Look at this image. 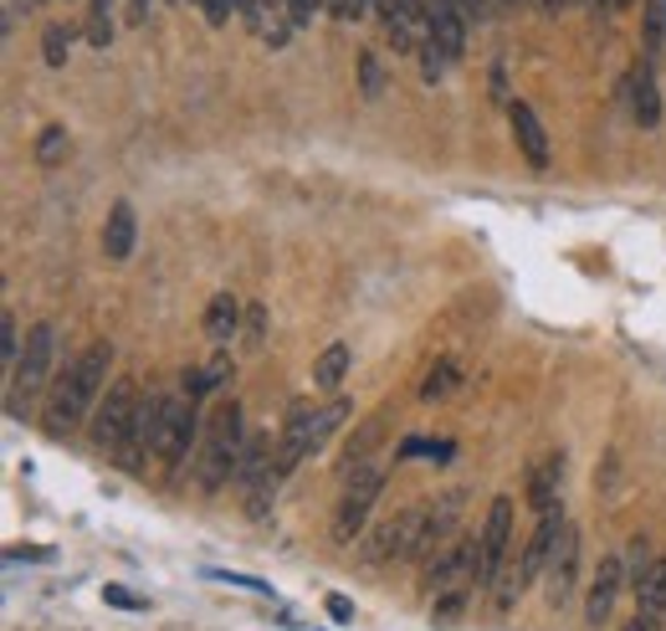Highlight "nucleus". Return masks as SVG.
Instances as JSON below:
<instances>
[{
	"instance_id": "1",
	"label": "nucleus",
	"mask_w": 666,
	"mask_h": 631,
	"mask_svg": "<svg viewBox=\"0 0 666 631\" xmlns=\"http://www.w3.org/2000/svg\"><path fill=\"white\" fill-rule=\"evenodd\" d=\"M108 365H114V344L98 340L87 344L83 355L72 359L62 370V380L51 385L47 395V410H41V427H47V437H72V431L83 427L87 410H98L103 391H108Z\"/></svg>"
},
{
	"instance_id": "2",
	"label": "nucleus",
	"mask_w": 666,
	"mask_h": 631,
	"mask_svg": "<svg viewBox=\"0 0 666 631\" xmlns=\"http://www.w3.org/2000/svg\"><path fill=\"white\" fill-rule=\"evenodd\" d=\"M241 447H247L241 406H236V401H221V406L211 410V421H205V442H200V457H195V488L200 493H216V488L236 483Z\"/></svg>"
},
{
	"instance_id": "3",
	"label": "nucleus",
	"mask_w": 666,
	"mask_h": 631,
	"mask_svg": "<svg viewBox=\"0 0 666 631\" xmlns=\"http://www.w3.org/2000/svg\"><path fill=\"white\" fill-rule=\"evenodd\" d=\"M51 349H57V329L51 324H32L26 329V344H21V359L16 370H11V416H26L32 401L41 395L47 385V370H51Z\"/></svg>"
},
{
	"instance_id": "4",
	"label": "nucleus",
	"mask_w": 666,
	"mask_h": 631,
	"mask_svg": "<svg viewBox=\"0 0 666 631\" xmlns=\"http://www.w3.org/2000/svg\"><path fill=\"white\" fill-rule=\"evenodd\" d=\"M380 493H384L380 462H365V467L344 473V498H338V513H333V539H354V534L365 529V519Z\"/></svg>"
},
{
	"instance_id": "5",
	"label": "nucleus",
	"mask_w": 666,
	"mask_h": 631,
	"mask_svg": "<svg viewBox=\"0 0 666 631\" xmlns=\"http://www.w3.org/2000/svg\"><path fill=\"white\" fill-rule=\"evenodd\" d=\"M139 401H144V395H139V385H133V380H114V385L103 391L98 410H93V442H98L103 452H118V447H123Z\"/></svg>"
},
{
	"instance_id": "6",
	"label": "nucleus",
	"mask_w": 666,
	"mask_h": 631,
	"mask_svg": "<svg viewBox=\"0 0 666 631\" xmlns=\"http://www.w3.org/2000/svg\"><path fill=\"white\" fill-rule=\"evenodd\" d=\"M195 406L200 401H190V395H169V410H165V421H159V437H154V457L165 462V467H180L190 457L195 431H205Z\"/></svg>"
},
{
	"instance_id": "7",
	"label": "nucleus",
	"mask_w": 666,
	"mask_h": 631,
	"mask_svg": "<svg viewBox=\"0 0 666 631\" xmlns=\"http://www.w3.org/2000/svg\"><path fill=\"white\" fill-rule=\"evenodd\" d=\"M508 534H513V498H492L483 524V539H477V555H483V585L502 581V555H508Z\"/></svg>"
},
{
	"instance_id": "8",
	"label": "nucleus",
	"mask_w": 666,
	"mask_h": 631,
	"mask_svg": "<svg viewBox=\"0 0 666 631\" xmlns=\"http://www.w3.org/2000/svg\"><path fill=\"white\" fill-rule=\"evenodd\" d=\"M426 41H436L447 62L466 57V21L451 0H426Z\"/></svg>"
},
{
	"instance_id": "9",
	"label": "nucleus",
	"mask_w": 666,
	"mask_h": 631,
	"mask_svg": "<svg viewBox=\"0 0 666 631\" xmlns=\"http://www.w3.org/2000/svg\"><path fill=\"white\" fill-rule=\"evenodd\" d=\"M620 585H626V560L605 555V560L595 564V581H590V600H584V616H590V627H605V621H610Z\"/></svg>"
},
{
	"instance_id": "10",
	"label": "nucleus",
	"mask_w": 666,
	"mask_h": 631,
	"mask_svg": "<svg viewBox=\"0 0 666 631\" xmlns=\"http://www.w3.org/2000/svg\"><path fill=\"white\" fill-rule=\"evenodd\" d=\"M574 564H580V529L574 524H564V534H559V545H554L549 555V600L554 606H564L569 591H574Z\"/></svg>"
},
{
	"instance_id": "11",
	"label": "nucleus",
	"mask_w": 666,
	"mask_h": 631,
	"mask_svg": "<svg viewBox=\"0 0 666 631\" xmlns=\"http://www.w3.org/2000/svg\"><path fill=\"white\" fill-rule=\"evenodd\" d=\"M508 119H513V139H518V150H523V159H528L533 170H544L549 165V134H544L538 114H533L528 103H508Z\"/></svg>"
},
{
	"instance_id": "12",
	"label": "nucleus",
	"mask_w": 666,
	"mask_h": 631,
	"mask_svg": "<svg viewBox=\"0 0 666 631\" xmlns=\"http://www.w3.org/2000/svg\"><path fill=\"white\" fill-rule=\"evenodd\" d=\"M626 98H631V119L641 123V129H656V123H662V98H656V72H651V62H641V68L631 72Z\"/></svg>"
},
{
	"instance_id": "13",
	"label": "nucleus",
	"mask_w": 666,
	"mask_h": 631,
	"mask_svg": "<svg viewBox=\"0 0 666 631\" xmlns=\"http://www.w3.org/2000/svg\"><path fill=\"white\" fill-rule=\"evenodd\" d=\"M559 483H564V457H544L528 478V509L533 513L559 509Z\"/></svg>"
},
{
	"instance_id": "14",
	"label": "nucleus",
	"mask_w": 666,
	"mask_h": 631,
	"mask_svg": "<svg viewBox=\"0 0 666 631\" xmlns=\"http://www.w3.org/2000/svg\"><path fill=\"white\" fill-rule=\"evenodd\" d=\"M103 252H108V262H129V252H133V205L129 201H118L108 211V222H103Z\"/></svg>"
},
{
	"instance_id": "15",
	"label": "nucleus",
	"mask_w": 666,
	"mask_h": 631,
	"mask_svg": "<svg viewBox=\"0 0 666 631\" xmlns=\"http://www.w3.org/2000/svg\"><path fill=\"white\" fill-rule=\"evenodd\" d=\"M236 329H241V303H236L231 293H216L211 308H205V334H211L216 344H231Z\"/></svg>"
},
{
	"instance_id": "16",
	"label": "nucleus",
	"mask_w": 666,
	"mask_h": 631,
	"mask_svg": "<svg viewBox=\"0 0 666 631\" xmlns=\"http://www.w3.org/2000/svg\"><path fill=\"white\" fill-rule=\"evenodd\" d=\"M349 365H354L349 344H329V349L313 359V385H318V391H338V385H344V376H349Z\"/></svg>"
},
{
	"instance_id": "17",
	"label": "nucleus",
	"mask_w": 666,
	"mask_h": 631,
	"mask_svg": "<svg viewBox=\"0 0 666 631\" xmlns=\"http://www.w3.org/2000/svg\"><path fill=\"white\" fill-rule=\"evenodd\" d=\"M36 159H41L47 170L67 159V129L62 123H47V129H41V139H36Z\"/></svg>"
},
{
	"instance_id": "18",
	"label": "nucleus",
	"mask_w": 666,
	"mask_h": 631,
	"mask_svg": "<svg viewBox=\"0 0 666 631\" xmlns=\"http://www.w3.org/2000/svg\"><path fill=\"white\" fill-rule=\"evenodd\" d=\"M67 51H72L67 26H47V32H41V57H47V68H67Z\"/></svg>"
},
{
	"instance_id": "19",
	"label": "nucleus",
	"mask_w": 666,
	"mask_h": 631,
	"mask_svg": "<svg viewBox=\"0 0 666 631\" xmlns=\"http://www.w3.org/2000/svg\"><path fill=\"white\" fill-rule=\"evenodd\" d=\"M359 87H365V98H384V68H380L374 51L359 57Z\"/></svg>"
},
{
	"instance_id": "20",
	"label": "nucleus",
	"mask_w": 666,
	"mask_h": 631,
	"mask_svg": "<svg viewBox=\"0 0 666 631\" xmlns=\"http://www.w3.org/2000/svg\"><path fill=\"white\" fill-rule=\"evenodd\" d=\"M451 380H456V370H451V359H441V365H436L431 376H426V385H420V395H426V401H441V395L451 391Z\"/></svg>"
},
{
	"instance_id": "21",
	"label": "nucleus",
	"mask_w": 666,
	"mask_h": 631,
	"mask_svg": "<svg viewBox=\"0 0 666 631\" xmlns=\"http://www.w3.org/2000/svg\"><path fill=\"white\" fill-rule=\"evenodd\" d=\"M87 41H93V47H108V41H114V21H108V11H103V5H93V11H87Z\"/></svg>"
},
{
	"instance_id": "22",
	"label": "nucleus",
	"mask_w": 666,
	"mask_h": 631,
	"mask_svg": "<svg viewBox=\"0 0 666 631\" xmlns=\"http://www.w3.org/2000/svg\"><path fill=\"white\" fill-rule=\"evenodd\" d=\"M21 334H16V319H11V313H5V319H0V359H5V365H16L21 359Z\"/></svg>"
},
{
	"instance_id": "23",
	"label": "nucleus",
	"mask_w": 666,
	"mask_h": 631,
	"mask_svg": "<svg viewBox=\"0 0 666 631\" xmlns=\"http://www.w3.org/2000/svg\"><path fill=\"white\" fill-rule=\"evenodd\" d=\"M200 370H205V385H211V391L231 385V355H226V349H216V355H211V365H200Z\"/></svg>"
},
{
	"instance_id": "24",
	"label": "nucleus",
	"mask_w": 666,
	"mask_h": 631,
	"mask_svg": "<svg viewBox=\"0 0 666 631\" xmlns=\"http://www.w3.org/2000/svg\"><path fill=\"white\" fill-rule=\"evenodd\" d=\"M313 11H329V0H287V21H293V32L313 21Z\"/></svg>"
},
{
	"instance_id": "25",
	"label": "nucleus",
	"mask_w": 666,
	"mask_h": 631,
	"mask_svg": "<svg viewBox=\"0 0 666 631\" xmlns=\"http://www.w3.org/2000/svg\"><path fill=\"white\" fill-rule=\"evenodd\" d=\"M200 11H205V21H211V26H226V21H231V11H236V0H195Z\"/></svg>"
},
{
	"instance_id": "26",
	"label": "nucleus",
	"mask_w": 666,
	"mask_h": 631,
	"mask_svg": "<svg viewBox=\"0 0 666 631\" xmlns=\"http://www.w3.org/2000/svg\"><path fill=\"white\" fill-rule=\"evenodd\" d=\"M374 5V0H329V16H338V21H359Z\"/></svg>"
},
{
	"instance_id": "27",
	"label": "nucleus",
	"mask_w": 666,
	"mask_h": 631,
	"mask_svg": "<svg viewBox=\"0 0 666 631\" xmlns=\"http://www.w3.org/2000/svg\"><path fill=\"white\" fill-rule=\"evenodd\" d=\"M451 5L462 11L466 26H472V21H487V16H492V0H451Z\"/></svg>"
},
{
	"instance_id": "28",
	"label": "nucleus",
	"mask_w": 666,
	"mask_h": 631,
	"mask_svg": "<svg viewBox=\"0 0 666 631\" xmlns=\"http://www.w3.org/2000/svg\"><path fill=\"white\" fill-rule=\"evenodd\" d=\"M262 334H266V313H262V303H251L247 308V344H251V349L262 344Z\"/></svg>"
},
{
	"instance_id": "29",
	"label": "nucleus",
	"mask_w": 666,
	"mask_h": 631,
	"mask_svg": "<svg viewBox=\"0 0 666 631\" xmlns=\"http://www.w3.org/2000/svg\"><path fill=\"white\" fill-rule=\"evenodd\" d=\"M103 600H114V606H123V611H144V600L129 596L123 585H108V591H103Z\"/></svg>"
},
{
	"instance_id": "30",
	"label": "nucleus",
	"mask_w": 666,
	"mask_h": 631,
	"mask_svg": "<svg viewBox=\"0 0 666 631\" xmlns=\"http://www.w3.org/2000/svg\"><path fill=\"white\" fill-rule=\"evenodd\" d=\"M329 616L333 621H354V606L344 596H329Z\"/></svg>"
},
{
	"instance_id": "31",
	"label": "nucleus",
	"mask_w": 666,
	"mask_h": 631,
	"mask_svg": "<svg viewBox=\"0 0 666 631\" xmlns=\"http://www.w3.org/2000/svg\"><path fill=\"white\" fill-rule=\"evenodd\" d=\"M129 21L139 26V21H150V0H129Z\"/></svg>"
},
{
	"instance_id": "32",
	"label": "nucleus",
	"mask_w": 666,
	"mask_h": 631,
	"mask_svg": "<svg viewBox=\"0 0 666 631\" xmlns=\"http://www.w3.org/2000/svg\"><path fill=\"white\" fill-rule=\"evenodd\" d=\"M635 0H610V11H631Z\"/></svg>"
},
{
	"instance_id": "33",
	"label": "nucleus",
	"mask_w": 666,
	"mask_h": 631,
	"mask_svg": "<svg viewBox=\"0 0 666 631\" xmlns=\"http://www.w3.org/2000/svg\"><path fill=\"white\" fill-rule=\"evenodd\" d=\"M93 5H103V11H114V0H93Z\"/></svg>"
},
{
	"instance_id": "34",
	"label": "nucleus",
	"mask_w": 666,
	"mask_h": 631,
	"mask_svg": "<svg viewBox=\"0 0 666 631\" xmlns=\"http://www.w3.org/2000/svg\"><path fill=\"white\" fill-rule=\"evenodd\" d=\"M508 5H518V0H508Z\"/></svg>"
}]
</instances>
